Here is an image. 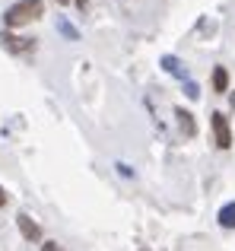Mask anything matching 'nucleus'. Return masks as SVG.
<instances>
[{
  "label": "nucleus",
  "mask_w": 235,
  "mask_h": 251,
  "mask_svg": "<svg viewBox=\"0 0 235 251\" xmlns=\"http://www.w3.org/2000/svg\"><path fill=\"white\" fill-rule=\"evenodd\" d=\"M42 10H45L42 0H19V3H13L3 13V23H6V29H23V25L35 23L42 16Z\"/></svg>",
  "instance_id": "f257e3e1"
},
{
  "label": "nucleus",
  "mask_w": 235,
  "mask_h": 251,
  "mask_svg": "<svg viewBox=\"0 0 235 251\" xmlns=\"http://www.w3.org/2000/svg\"><path fill=\"white\" fill-rule=\"evenodd\" d=\"M210 124H213V134H216V147L229 150L232 147V134H229V121H226V115H223V111H213Z\"/></svg>",
  "instance_id": "f03ea898"
},
{
  "label": "nucleus",
  "mask_w": 235,
  "mask_h": 251,
  "mask_svg": "<svg viewBox=\"0 0 235 251\" xmlns=\"http://www.w3.org/2000/svg\"><path fill=\"white\" fill-rule=\"evenodd\" d=\"M16 226H19V232H23L25 242H38V239H42V229H38V223H32L29 213H19L16 216Z\"/></svg>",
  "instance_id": "7ed1b4c3"
},
{
  "label": "nucleus",
  "mask_w": 235,
  "mask_h": 251,
  "mask_svg": "<svg viewBox=\"0 0 235 251\" xmlns=\"http://www.w3.org/2000/svg\"><path fill=\"white\" fill-rule=\"evenodd\" d=\"M229 89V74H226V67H216L213 70V92H226Z\"/></svg>",
  "instance_id": "20e7f679"
},
{
  "label": "nucleus",
  "mask_w": 235,
  "mask_h": 251,
  "mask_svg": "<svg viewBox=\"0 0 235 251\" xmlns=\"http://www.w3.org/2000/svg\"><path fill=\"white\" fill-rule=\"evenodd\" d=\"M0 42H3L10 51H29V48H32L29 38H13V35H6V32H3V38H0Z\"/></svg>",
  "instance_id": "39448f33"
},
{
  "label": "nucleus",
  "mask_w": 235,
  "mask_h": 251,
  "mask_svg": "<svg viewBox=\"0 0 235 251\" xmlns=\"http://www.w3.org/2000/svg\"><path fill=\"white\" fill-rule=\"evenodd\" d=\"M178 121H181V130H185L188 137H194V130H197V127H194V115H191V111L178 108Z\"/></svg>",
  "instance_id": "423d86ee"
},
{
  "label": "nucleus",
  "mask_w": 235,
  "mask_h": 251,
  "mask_svg": "<svg viewBox=\"0 0 235 251\" xmlns=\"http://www.w3.org/2000/svg\"><path fill=\"white\" fill-rule=\"evenodd\" d=\"M219 223H223L226 229H235V203H226V207L219 210Z\"/></svg>",
  "instance_id": "0eeeda50"
},
{
  "label": "nucleus",
  "mask_w": 235,
  "mask_h": 251,
  "mask_svg": "<svg viewBox=\"0 0 235 251\" xmlns=\"http://www.w3.org/2000/svg\"><path fill=\"white\" fill-rule=\"evenodd\" d=\"M42 251H61V248H57V242H45Z\"/></svg>",
  "instance_id": "6e6552de"
},
{
  "label": "nucleus",
  "mask_w": 235,
  "mask_h": 251,
  "mask_svg": "<svg viewBox=\"0 0 235 251\" xmlns=\"http://www.w3.org/2000/svg\"><path fill=\"white\" fill-rule=\"evenodd\" d=\"M0 207H6V191L0 188Z\"/></svg>",
  "instance_id": "1a4fd4ad"
},
{
  "label": "nucleus",
  "mask_w": 235,
  "mask_h": 251,
  "mask_svg": "<svg viewBox=\"0 0 235 251\" xmlns=\"http://www.w3.org/2000/svg\"><path fill=\"white\" fill-rule=\"evenodd\" d=\"M86 3H89V0H76V6H80V10H86Z\"/></svg>",
  "instance_id": "9d476101"
},
{
  "label": "nucleus",
  "mask_w": 235,
  "mask_h": 251,
  "mask_svg": "<svg viewBox=\"0 0 235 251\" xmlns=\"http://www.w3.org/2000/svg\"><path fill=\"white\" fill-rule=\"evenodd\" d=\"M61 3H67V0H61Z\"/></svg>",
  "instance_id": "9b49d317"
}]
</instances>
